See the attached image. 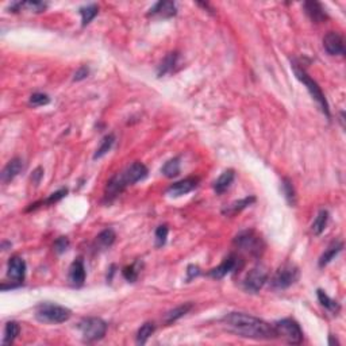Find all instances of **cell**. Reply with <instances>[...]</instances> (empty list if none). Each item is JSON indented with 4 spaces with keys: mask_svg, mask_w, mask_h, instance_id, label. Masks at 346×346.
Listing matches in <instances>:
<instances>
[{
    "mask_svg": "<svg viewBox=\"0 0 346 346\" xmlns=\"http://www.w3.org/2000/svg\"><path fill=\"white\" fill-rule=\"evenodd\" d=\"M77 329L85 342L100 341L107 333V323L100 318H84L78 322Z\"/></svg>",
    "mask_w": 346,
    "mask_h": 346,
    "instance_id": "6",
    "label": "cell"
},
{
    "mask_svg": "<svg viewBox=\"0 0 346 346\" xmlns=\"http://www.w3.org/2000/svg\"><path fill=\"white\" fill-rule=\"evenodd\" d=\"M53 247L54 251H56L57 254H62V253H65V251L68 250V247H69V239L66 238V237H60V238L56 239Z\"/></svg>",
    "mask_w": 346,
    "mask_h": 346,
    "instance_id": "35",
    "label": "cell"
},
{
    "mask_svg": "<svg viewBox=\"0 0 346 346\" xmlns=\"http://www.w3.org/2000/svg\"><path fill=\"white\" fill-rule=\"evenodd\" d=\"M223 325L234 334L251 339H275L276 330L268 322L243 313H230L223 318Z\"/></svg>",
    "mask_w": 346,
    "mask_h": 346,
    "instance_id": "1",
    "label": "cell"
},
{
    "mask_svg": "<svg viewBox=\"0 0 346 346\" xmlns=\"http://www.w3.org/2000/svg\"><path fill=\"white\" fill-rule=\"evenodd\" d=\"M140 271H141L140 263L137 261V263H134V264L124 267L123 271H122V275H123V277L128 281V283H134V281L138 279V276H140Z\"/></svg>",
    "mask_w": 346,
    "mask_h": 346,
    "instance_id": "32",
    "label": "cell"
},
{
    "mask_svg": "<svg viewBox=\"0 0 346 346\" xmlns=\"http://www.w3.org/2000/svg\"><path fill=\"white\" fill-rule=\"evenodd\" d=\"M342 247H343V243L339 242V241L331 243V245L326 249L325 253L321 255V258H319V267L323 268V267H326L329 263H331L334 260V257L342 250Z\"/></svg>",
    "mask_w": 346,
    "mask_h": 346,
    "instance_id": "20",
    "label": "cell"
},
{
    "mask_svg": "<svg viewBox=\"0 0 346 346\" xmlns=\"http://www.w3.org/2000/svg\"><path fill=\"white\" fill-rule=\"evenodd\" d=\"M305 10L306 14L309 15L310 19L315 23H322L327 19V14H326V10L322 7L321 3L318 2H306L305 3Z\"/></svg>",
    "mask_w": 346,
    "mask_h": 346,
    "instance_id": "17",
    "label": "cell"
},
{
    "mask_svg": "<svg viewBox=\"0 0 346 346\" xmlns=\"http://www.w3.org/2000/svg\"><path fill=\"white\" fill-rule=\"evenodd\" d=\"M72 317V311L53 303H41L35 307V318L44 323H64Z\"/></svg>",
    "mask_w": 346,
    "mask_h": 346,
    "instance_id": "5",
    "label": "cell"
},
{
    "mask_svg": "<svg viewBox=\"0 0 346 346\" xmlns=\"http://www.w3.org/2000/svg\"><path fill=\"white\" fill-rule=\"evenodd\" d=\"M255 202L254 196H247L245 199H241V200H235V202L230 203L229 206H226L223 208V215H235L237 212H241L242 210H245L246 207H249L250 204Z\"/></svg>",
    "mask_w": 346,
    "mask_h": 346,
    "instance_id": "19",
    "label": "cell"
},
{
    "mask_svg": "<svg viewBox=\"0 0 346 346\" xmlns=\"http://www.w3.org/2000/svg\"><path fill=\"white\" fill-rule=\"evenodd\" d=\"M273 327L276 330L277 337L283 338L291 345H300L303 342V331L300 329V325L291 318L277 321Z\"/></svg>",
    "mask_w": 346,
    "mask_h": 346,
    "instance_id": "7",
    "label": "cell"
},
{
    "mask_svg": "<svg viewBox=\"0 0 346 346\" xmlns=\"http://www.w3.org/2000/svg\"><path fill=\"white\" fill-rule=\"evenodd\" d=\"M292 69H293L295 76L297 77V80H300V81L305 84L306 88H307V91L310 92V95L313 96V99L317 102L319 108L322 110V112H323V114H325V115L330 119V118H331V114H330L329 103H327V100H326L325 94L322 92L321 87L318 85V82L315 81L314 78L310 77V74L307 73V72H306V70L303 69L299 64L292 62Z\"/></svg>",
    "mask_w": 346,
    "mask_h": 346,
    "instance_id": "4",
    "label": "cell"
},
{
    "mask_svg": "<svg viewBox=\"0 0 346 346\" xmlns=\"http://www.w3.org/2000/svg\"><path fill=\"white\" fill-rule=\"evenodd\" d=\"M317 295L319 303H321L326 310H329V311H331V313L334 314H337L338 311H339V305H338V301L333 300L331 297H329V295H327L323 289H318Z\"/></svg>",
    "mask_w": 346,
    "mask_h": 346,
    "instance_id": "27",
    "label": "cell"
},
{
    "mask_svg": "<svg viewBox=\"0 0 346 346\" xmlns=\"http://www.w3.org/2000/svg\"><path fill=\"white\" fill-rule=\"evenodd\" d=\"M66 194H68V190H66V188H61V190L56 191V192H53V194L50 195L49 198L45 200V203L46 204H53V203L60 202L62 198H65Z\"/></svg>",
    "mask_w": 346,
    "mask_h": 346,
    "instance_id": "36",
    "label": "cell"
},
{
    "mask_svg": "<svg viewBox=\"0 0 346 346\" xmlns=\"http://www.w3.org/2000/svg\"><path fill=\"white\" fill-rule=\"evenodd\" d=\"M299 279V269L295 264L285 263L277 268L275 275L271 279V287L273 289L281 291V289L289 288L291 285L295 284Z\"/></svg>",
    "mask_w": 346,
    "mask_h": 346,
    "instance_id": "8",
    "label": "cell"
},
{
    "mask_svg": "<svg viewBox=\"0 0 346 346\" xmlns=\"http://www.w3.org/2000/svg\"><path fill=\"white\" fill-rule=\"evenodd\" d=\"M7 276L11 280V288L22 285L26 276V263L19 255L11 257L7 265Z\"/></svg>",
    "mask_w": 346,
    "mask_h": 346,
    "instance_id": "11",
    "label": "cell"
},
{
    "mask_svg": "<svg viewBox=\"0 0 346 346\" xmlns=\"http://www.w3.org/2000/svg\"><path fill=\"white\" fill-rule=\"evenodd\" d=\"M78 11H80V15H81L82 26H87L90 25L92 19L98 15V13H99V7L96 5H88L81 7Z\"/></svg>",
    "mask_w": 346,
    "mask_h": 346,
    "instance_id": "30",
    "label": "cell"
},
{
    "mask_svg": "<svg viewBox=\"0 0 346 346\" xmlns=\"http://www.w3.org/2000/svg\"><path fill=\"white\" fill-rule=\"evenodd\" d=\"M68 279L72 287L74 288H80L84 281H85V267H84V261L81 257H78L77 260H74L69 268V273H68Z\"/></svg>",
    "mask_w": 346,
    "mask_h": 346,
    "instance_id": "14",
    "label": "cell"
},
{
    "mask_svg": "<svg viewBox=\"0 0 346 346\" xmlns=\"http://www.w3.org/2000/svg\"><path fill=\"white\" fill-rule=\"evenodd\" d=\"M233 242L238 250L243 251L254 258H260L265 250L264 239L261 238V235L257 234L254 230L241 231L239 234L235 235Z\"/></svg>",
    "mask_w": 346,
    "mask_h": 346,
    "instance_id": "3",
    "label": "cell"
},
{
    "mask_svg": "<svg viewBox=\"0 0 346 346\" xmlns=\"http://www.w3.org/2000/svg\"><path fill=\"white\" fill-rule=\"evenodd\" d=\"M187 275H188V280H192L194 277L200 275V269H199V267H196V265H190L188 269H187Z\"/></svg>",
    "mask_w": 346,
    "mask_h": 346,
    "instance_id": "38",
    "label": "cell"
},
{
    "mask_svg": "<svg viewBox=\"0 0 346 346\" xmlns=\"http://www.w3.org/2000/svg\"><path fill=\"white\" fill-rule=\"evenodd\" d=\"M154 330H156L154 323H152V322H146V323H144V325L140 327V330L137 331V343H140V345L146 343V341H148L149 338L153 335V333H154Z\"/></svg>",
    "mask_w": 346,
    "mask_h": 346,
    "instance_id": "28",
    "label": "cell"
},
{
    "mask_svg": "<svg viewBox=\"0 0 346 346\" xmlns=\"http://www.w3.org/2000/svg\"><path fill=\"white\" fill-rule=\"evenodd\" d=\"M49 102V96L45 95V94H39V92H37V94H33V95L30 96V104H31L33 107L45 106V104H48Z\"/></svg>",
    "mask_w": 346,
    "mask_h": 346,
    "instance_id": "34",
    "label": "cell"
},
{
    "mask_svg": "<svg viewBox=\"0 0 346 346\" xmlns=\"http://www.w3.org/2000/svg\"><path fill=\"white\" fill-rule=\"evenodd\" d=\"M234 170H233V169H227V170H225V172L217 179V182L214 183V191L218 195H222L223 192H226V191L230 188V186L233 184V182H234Z\"/></svg>",
    "mask_w": 346,
    "mask_h": 346,
    "instance_id": "18",
    "label": "cell"
},
{
    "mask_svg": "<svg viewBox=\"0 0 346 346\" xmlns=\"http://www.w3.org/2000/svg\"><path fill=\"white\" fill-rule=\"evenodd\" d=\"M25 168V162L19 157H15L13 160L10 161L9 164L6 165L3 172H2V182L3 183H10L13 182L14 179L17 178L18 175Z\"/></svg>",
    "mask_w": 346,
    "mask_h": 346,
    "instance_id": "16",
    "label": "cell"
},
{
    "mask_svg": "<svg viewBox=\"0 0 346 346\" xmlns=\"http://www.w3.org/2000/svg\"><path fill=\"white\" fill-rule=\"evenodd\" d=\"M199 179L198 178H187L183 179L180 182L173 183L172 186L166 190V195H169L170 198H179L183 195L188 194L191 191H194L198 187Z\"/></svg>",
    "mask_w": 346,
    "mask_h": 346,
    "instance_id": "13",
    "label": "cell"
},
{
    "mask_svg": "<svg viewBox=\"0 0 346 346\" xmlns=\"http://www.w3.org/2000/svg\"><path fill=\"white\" fill-rule=\"evenodd\" d=\"M21 333V326L18 325L17 322H7L6 323V329H5V338H3V345H11L17 337Z\"/></svg>",
    "mask_w": 346,
    "mask_h": 346,
    "instance_id": "24",
    "label": "cell"
},
{
    "mask_svg": "<svg viewBox=\"0 0 346 346\" xmlns=\"http://www.w3.org/2000/svg\"><path fill=\"white\" fill-rule=\"evenodd\" d=\"M116 235L112 229H106L96 237V246L99 249H107L115 242Z\"/></svg>",
    "mask_w": 346,
    "mask_h": 346,
    "instance_id": "26",
    "label": "cell"
},
{
    "mask_svg": "<svg viewBox=\"0 0 346 346\" xmlns=\"http://www.w3.org/2000/svg\"><path fill=\"white\" fill-rule=\"evenodd\" d=\"M178 58L179 54L178 53H168L165 56V58L161 61L160 66H158V70H157V74L158 77H162L169 72H172L173 68L176 66L178 64Z\"/></svg>",
    "mask_w": 346,
    "mask_h": 346,
    "instance_id": "21",
    "label": "cell"
},
{
    "mask_svg": "<svg viewBox=\"0 0 346 346\" xmlns=\"http://www.w3.org/2000/svg\"><path fill=\"white\" fill-rule=\"evenodd\" d=\"M161 172L164 175L165 178L173 179L179 176L180 173V158L179 157H175L172 160L166 161L164 164V166L161 168Z\"/></svg>",
    "mask_w": 346,
    "mask_h": 346,
    "instance_id": "25",
    "label": "cell"
},
{
    "mask_svg": "<svg viewBox=\"0 0 346 346\" xmlns=\"http://www.w3.org/2000/svg\"><path fill=\"white\" fill-rule=\"evenodd\" d=\"M191 309H192V305H191V303H186V305H182L179 306V307H176V309L170 310L169 313L165 314V323H166V325H170L173 322H176L178 319L184 317L186 314L190 313Z\"/></svg>",
    "mask_w": 346,
    "mask_h": 346,
    "instance_id": "22",
    "label": "cell"
},
{
    "mask_svg": "<svg viewBox=\"0 0 346 346\" xmlns=\"http://www.w3.org/2000/svg\"><path fill=\"white\" fill-rule=\"evenodd\" d=\"M88 74H90V69L87 68V66H81L80 69L74 73V77L73 80L74 81H80V80H84L85 77H88Z\"/></svg>",
    "mask_w": 346,
    "mask_h": 346,
    "instance_id": "37",
    "label": "cell"
},
{
    "mask_svg": "<svg viewBox=\"0 0 346 346\" xmlns=\"http://www.w3.org/2000/svg\"><path fill=\"white\" fill-rule=\"evenodd\" d=\"M267 281H268V269L265 268L264 265L258 264L249 271L245 280H243L242 287L246 292L257 293L264 287Z\"/></svg>",
    "mask_w": 346,
    "mask_h": 346,
    "instance_id": "9",
    "label": "cell"
},
{
    "mask_svg": "<svg viewBox=\"0 0 346 346\" xmlns=\"http://www.w3.org/2000/svg\"><path fill=\"white\" fill-rule=\"evenodd\" d=\"M242 267V258L238 257L237 254H230L227 255L226 258L223 260L218 267L210 269L207 275L210 277H212V279H222V277H225L226 275H229V273L234 272V271H239Z\"/></svg>",
    "mask_w": 346,
    "mask_h": 346,
    "instance_id": "10",
    "label": "cell"
},
{
    "mask_svg": "<svg viewBox=\"0 0 346 346\" xmlns=\"http://www.w3.org/2000/svg\"><path fill=\"white\" fill-rule=\"evenodd\" d=\"M327 222H329V211L321 210L318 212L317 218L314 219L313 226H311V231H313L315 235H321L323 231H325L326 226H327Z\"/></svg>",
    "mask_w": 346,
    "mask_h": 346,
    "instance_id": "23",
    "label": "cell"
},
{
    "mask_svg": "<svg viewBox=\"0 0 346 346\" xmlns=\"http://www.w3.org/2000/svg\"><path fill=\"white\" fill-rule=\"evenodd\" d=\"M329 343H330V345H334V343H337V345H339V342H338L337 339H334V338H333V335H330Z\"/></svg>",
    "mask_w": 346,
    "mask_h": 346,
    "instance_id": "40",
    "label": "cell"
},
{
    "mask_svg": "<svg viewBox=\"0 0 346 346\" xmlns=\"http://www.w3.org/2000/svg\"><path fill=\"white\" fill-rule=\"evenodd\" d=\"M323 48L330 56H343L345 54V46H343V38L337 31H329L323 38Z\"/></svg>",
    "mask_w": 346,
    "mask_h": 346,
    "instance_id": "12",
    "label": "cell"
},
{
    "mask_svg": "<svg viewBox=\"0 0 346 346\" xmlns=\"http://www.w3.org/2000/svg\"><path fill=\"white\" fill-rule=\"evenodd\" d=\"M178 14V7L173 2H158L149 10V17L172 18Z\"/></svg>",
    "mask_w": 346,
    "mask_h": 346,
    "instance_id": "15",
    "label": "cell"
},
{
    "mask_svg": "<svg viewBox=\"0 0 346 346\" xmlns=\"http://www.w3.org/2000/svg\"><path fill=\"white\" fill-rule=\"evenodd\" d=\"M281 191L284 194L287 202L291 206H295L296 204V192H295V188H293L292 183L289 182L288 179H283V184H281Z\"/></svg>",
    "mask_w": 346,
    "mask_h": 346,
    "instance_id": "31",
    "label": "cell"
},
{
    "mask_svg": "<svg viewBox=\"0 0 346 346\" xmlns=\"http://www.w3.org/2000/svg\"><path fill=\"white\" fill-rule=\"evenodd\" d=\"M42 176H44V170H42V168H37L35 170H34L33 176H31V180H33L35 184H38Z\"/></svg>",
    "mask_w": 346,
    "mask_h": 346,
    "instance_id": "39",
    "label": "cell"
},
{
    "mask_svg": "<svg viewBox=\"0 0 346 346\" xmlns=\"http://www.w3.org/2000/svg\"><path fill=\"white\" fill-rule=\"evenodd\" d=\"M114 142H115V137H114V134H107L103 140L100 141L99 148L96 149V153L94 154V158L96 160V158H102L103 156H106V154L111 150Z\"/></svg>",
    "mask_w": 346,
    "mask_h": 346,
    "instance_id": "29",
    "label": "cell"
},
{
    "mask_svg": "<svg viewBox=\"0 0 346 346\" xmlns=\"http://www.w3.org/2000/svg\"><path fill=\"white\" fill-rule=\"evenodd\" d=\"M146 176H148V168L140 161L133 162L122 172L116 173L115 176L110 179V182L106 186L104 198L107 202H111L118 195L122 194L128 186H133V184L144 180Z\"/></svg>",
    "mask_w": 346,
    "mask_h": 346,
    "instance_id": "2",
    "label": "cell"
},
{
    "mask_svg": "<svg viewBox=\"0 0 346 346\" xmlns=\"http://www.w3.org/2000/svg\"><path fill=\"white\" fill-rule=\"evenodd\" d=\"M168 226L166 225H161V226L157 227L156 230V246L161 247L164 246L165 242H166V238H168Z\"/></svg>",
    "mask_w": 346,
    "mask_h": 346,
    "instance_id": "33",
    "label": "cell"
}]
</instances>
